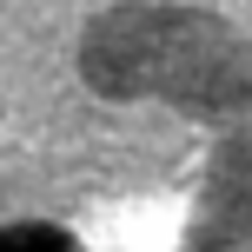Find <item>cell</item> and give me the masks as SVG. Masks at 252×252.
<instances>
[{
    "mask_svg": "<svg viewBox=\"0 0 252 252\" xmlns=\"http://www.w3.org/2000/svg\"><path fill=\"white\" fill-rule=\"evenodd\" d=\"M0 252H73V246L53 226H13V232H0Z\"/></svg>",
    "mask_w": 252,
    "mask_h": 252,
    "instance_id": "6da1fadb",
    "label": "cell"
}]
</instances>
